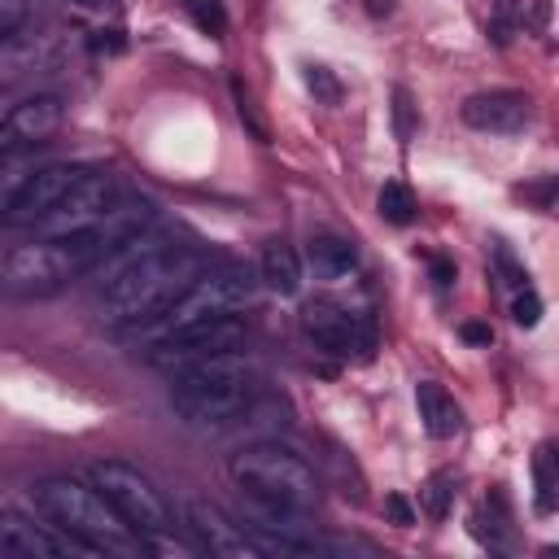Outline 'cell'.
<instances>
[{"label": "cell", "instance_id": "cell-1", "mask_svg": "<svg viewBox=\"0 0 559 559\" xmlns=\"http://www.w3.org/2000/svg\"><path fill=\"white\" fill-rule=\"evenodd\" d=\"M254 385L258 372L249 354L232 350L171 376V407L197 433H228L254 411Z\"/></svg>", "mask_w": 559, "mask_h": 559}, {"label": "cell", "instance_id": "cell-2", "mask_svg": "<svg viewBox=\"0 0 559 559\" xmlns=\"http://www.w3.org/2000/svg\"><path fill=\"white\" fill-rule=\"evenodd\" d=\"M210 267L214 263L201 245L175 241V245L158 249V254L140 258V263H132L127 271H118L110 284H101V311L118 332V328L136 324V319L158 315L166 302H175V297Z\"/></svg>", "mask_w": 559, "mask_h": 559}, {"label": "cell", "instance_id": "cell-3", "mask_svg": "<svg viewBox=\"0 0 559 559\" xmlns=\"http://www.w3.org/2000/svg\"><path fill=\"white\" fill-rule=\"evenodd\" d=\"M31 498L57 529L88 542L97 555H145L149 551L145 538L127 525L123 511L101 494L97 481L83 485L79 477H44L31 490Z\"/></svg>", "mask_w": 559, "mask_h": 559}, {"label": "cell", "instance_id": "cell-4", "mask_svg": "<svg viewBox=\"0 0 559 559\" xmlns=\"http://www.w3.org/2000/svg\"><path fill=\"white\" fill-rule=\"evenodd\" d=\"M258 284H263V276H254L245 263H214L210 271H201V276L188 284L175 302H166L158 315L118 328V337L123 341H145L149 346V341H158V337H166V332H175V328L201 324V319H219V315H236L258 297Z\"/></svg>", "mask_w": 559, "mask_h": 559}, {"label": "cell", "instance_id": "cell-5", "mask_svg": "<svg viewBox=\"0 0 559 559\" xmlns=\"http://www.w3.org/2000/svg\"><path fill=\"white\" fill-rule=\"evenodd\" d=\"M101 263V249L88 232L40 236L31 245H14L0 263V289L9 297H49L70 280L88 276Z\"/></svg>", "mask_w": 559, "mask_h": 559}, {"label": "cell", "instance_id": "cell-6", "mask_svg": "<svg viewBox=\"0 0 559 559\" xmlns=\"http://www.w3.org/2000/svg\"><path fill=\"white\" fill-rule=\"evenodd\" d=\"M228 477L236 485V494L258 498V503L289 507V511L319 507L315 468L297 450L280 446V442H254V446L236 450L228 459Z\"/></svg>", "mask_w": 559, "mask_h": 559}, {"label": "cell", "instance_id": "cell-7", "mask_svg": "<svg viewBox=\"0 0 559 559\" xmlns=\"http://www.w3.org/2000/svg\"><path fill=\"white\" fill-rule=\"evenodd\" d=\"M245 341H249V332H245L241 315L201 319V324L175 328V332H166V337L149 341L145 346V367H153V372H162V376H180V372H188V367H197L206 359L245 350Z\"/></svg>", "mask_w": 559, "mask_h": 559}, {"label": "cell", "instance_id": "cell-8", "mask_svg": "<svg viewBox=\"0 0 559 559\" xmlns=\"http://www.w3.org/2000/svg\"><path fill=\"white\" fill-rule=\"evenodd\" d=\"M92 481H97L101 494L123 511V520L140 533V538L175 529V507L166 503V494L153 485V477H145V472L132 468V463H123V459L92 463Z\"/></svg>", "mask_w": 559, "mask_h": 559}, {"label": "cell", "instance_id": "cell-9", "mask_svg": "<svg viewBox=\"0 0 559 559\" xmlns=\"http://www.w3.org/2000/svg\"><path fill=\"white\" fill-rule=\"evenodd\" d=\"M302 332L315 350L332 354V359H372L376 354V324L346 306L311 302L302 311Z\"/></svg>", "mask_w": 559, "mask_h": 559}, {"label": "cell", "instance_id": "cell-10", "mask_svg": "<svg viewBox=\"0 0 559 559\" xmlns=\"http://www.w3.org/2000/svg\"><path fill=\"white\" fill-rule=\"evenodd\" d=\"M88 171L92 166H66V162L35 166L31 180L0 206V223H5V228H40V223L57 210V201H62Z\"/></svg>", "mask_w": 559, "mask_h": 559}, {"label": "cell", "instance_id": "cell-11", "mask_svg": "<svg viewBox=\"0 0 559 559\" xmlns=\"http://www.w3.org/2000/svg\"><path fill=\"white\" fill-rule=\"evenodd\" d=\"M184 529L193 533V542L201 546V555H214V559H263V542L249 525H236L223 507L214 503H193L184 507Z\"/></svg>", "mask_w": 559, "mask_h": 559}, {"label": "cell", "instance_id": "cell-12", "mask_svg": "<svg viewBox=\"0 0 559 559\" xmlns=\"http://www.w3.org/2000/svg\"><path fill=\"white\" fill-rule=\"evenodd\" d=\"M118 197H123V193H118V180H114L110 171H88L62 201H57V210H53L35 232H40V236H70V232H83V228H92L101 214H110V206H114Z\"/></svg>", "mask_w": 559, "mask_h": 559}, {"label": "cell", "instance_id": "cell-13", "mask_svg": "<svg viewBox=\"0 0 559 559\" xmlns=\"http://www.w3.org/2000/svg\"><path fill=\"white\" fill-rule=\"evenodd\" d=\"M62 123H66V101L57 92H35V97L9 105L5 123H0V153L49 145V136H57Z\"/></svg>", "mask_w": 559, "mask_h": 559}, {"label": "cell", "instance_id": "cell-14", "mask_svg": "<svg viewBox=\"0 0 559 559\" xmlns=\"http://www.w3.org/2000/svg\"><path fill=\"white\" fill-rule=\"evenodd\" d=\"M0 551H5V555H22V559H62V555L101 559L88 542L70 538L66 529H57V525L40 529V525H31L27 516H18V511H5V516H0Z\"/></svg>", "mask_w": 559, "mask_h": 559}, {"label": "cell", "instance_id": "cell-15", "mask_svg": "<svg viewBox=\"0 0 559 559\" xmlns=\"http://www.w3.org/2000/svg\"><path fill=\"white\" fill-rule=\"evenodd\" d=\"M463 123L477 127V132H498V136H511V132H525L529 118H533V105L525 92H477V97L463 101Z\"/></svg>", "mask_w": 559, "mask_h": 559}, {"label": "cell", "instance_id": "cell-16", "mask_svg": "<svg viewBox=\"0 0 559 559\" xmlns=\"http://www.w3.org/2000/svg\"><path fill=\"white\" fill-rule=\"evenodd\" d=\"M57 66V44L53 35H14L0 44V83L14 88L22 75H40Z\"/></svg>", "mask_w": 559, "mask_h": 559}, {"label": "cell", "instance_id": "cell-17", "mask_svg": "<svg viewBox=\"0 0 559 559\" xmlns=\"http://www.w3.org/2000/svg\"><path fill=\"white\" fill-rule=\"evenodd\" d=\"M180 241V232L175 228H162V223H149L145 232H136V236H127L123 245H114L110 254L101 258L97 267H92V276H97V284H110L118 271H127L132 263H140V258H149V254H158V249L166 245H175Z\"/></svg>", "mask_w": 559, "mask_h": 559}, {"label": "cell", "instance_id": "cell-18", "mask_svg": "<svg viewBox=\"0 0 559 559\" xmlns=\"http://www.w3.org/2000/svg\"><path fill=\"white\" fill-rule=\"evenodd\" d=\"M306 263H311L315 280L341 284L359 271V249H354L346 236H311V241H306Z\"/></svg>", "mask_w": 559, "mask_h": 559}, {"label": "cell", "instance_id": "cell-19", "mask_svg": "<svg viewBox=\"0 0 559 559\" xmlns=\"http://www.w3.org/2000/svg\"><path fill=\"white\" fill-rule=\"evenodd\" d=\"M415 407H420V420L428 428V437H437V442H446V437H455L463 428L459 402L450 398L437 380H420V385H415Z\"/></svg>", "mask_w": 559, "mask_h": 559}, {"label": "cell", "instance_id": "cell-20", "mask_svg": "<svg viewBox=\"0 0 559 559\" xmlns=\"http://www.w3.org/2000/svg\"><path fill=\"white\" fill-rule=\"evenodd\" d=\"M472 538H477L481 546H490V551H498V555H516L520 551L516 525H511V516H507V498L503 494H494L490 503L472 516Z\"/></svg>", "mask_w": 559, "mask_h": 559}, {"label": "cell", "instance_id": "cell-21", "mask_svg": "<svg viewBox=\"0 0 559 559\" xmlns=\"http://www.w3.org/2000/svg\"><path fill=\"white\" fill-rule=\"evenodd\" d=\"M263 284L271 293H280V297H297V289H302V258H297V249L293 245H284V241H267L263 249Z\"/></svg>", "mask_w": 559, "mask_h": 559}, {"label": "cell", "instance_id": "cell-22", "mask_svg": "<svg viewBox=\"0 0 559 559\" xmlns=\"http://www.w3.org/2000/svg\"><path fill=\"white\" fill-rule=\"evenodd\" d=\"M533 507L542 516L559 511V442H542L538 455H533Z\"/></svg>", "mask_w": 559, "mask_h": 559}, {"label": "cell", "instance_id": "cell-23", "mask_svg": "<svg viewBox=\"0 0 559 559\" xmlns=\"http://www.w3.org/2000/svg\"><path fill=\"white\" fill-rule=\"evenodd\" d=\"M376 210L385 223H394V228H407V223H415V193L402 180H389L385 188H380L376 197Z\"/></svg>", "mask_w": 559, "mask_h": 559}, {"label": "cell", "instance_id": "cell-24", "mask_svg": "<svg viewBox=\"0 0 559 559\" xmlns=\"http://www.w3.org/2000/svg\"><path fill=\"white\" fill-rule=\"evenodd\" d=\"M450 498H455V477L450 472H433L420 490V503H424V516L428 520H446L450 516Z\"/></svg>", "mask_w": 559, "mask_h": 559}, {"label": "cell", "instance_id": "cell-25", "mask_svg": "<svg viewBox=\"0 0 559 559\" xmlns=\"http://www.w3.org/2000/svg\"><path fill=\"white\" fill-rule=\"evenodd\" d=\"M520 0H494V18H490V35H494V44L498 49H507L511 44V35H516L520 27Z\"/></svg>", "mask_w": 559, "mask_h": 559}, {"label": "cell", "instance_id": "cell-26", "mask_svg": "<svg viewBox=\"0 0 559 559\" xmlns=\"http://www.w3.org/2000/svg\"><path fill=\"white\" fill-rule=\"evenodd\" d=\"M188 14H193L197 31L206 35H223L228 31V9H223V0H184Z\"/></svg>", "mask_w": 559, "mask_h": 559}, {"label": "cell", "instance_id": "cell-27", "mask_svg": "<svg viewBox=\"0 0 559 559\" xmlns=\"http://www.w3.org/2000/svg\"><path fill=\"white\" fill-rule=\"evenodd\" d=\"M232 97H236V114H241V123L249 127V136H254V140H263V145H267L271 132H267V123H263V118H258L254 97L245 92V83H241V79H232Z\"/></svg>", "mask_w": 559, "mask_h": 559}, {"label": "cell", "instance_id": "cell-28", "mask_svg": "<svg viewBox=\"0 0 559 559\" xmlns=\"http://www.w3.org/2000/svg\"><path fill=\"white\" fill-rule=\"evenodd\" d=\"M494 271H498V276H503V284H511L516 293L529 289V271L516 263V254H511L503 241H494Z\"/></svg>", "mask_w": 559, "mask_h": 559}, {"label": "cell", "instance_id": "cell-29", "mask_svg": "<svg viewBox=\"0 0 559 559\" xmlns=\"http://www.w3.org/2000/svg\"><path fill=\"white\" fill-rule=\"evenodd\" d=\"M302 79H306V88L315 92V101H324V105H337V101H341V83H337V75H332V70H324V66H306Z\"/></svg>", "mask_w": 559, "mask_h": 559}, {"label": "cell", "instance_id": "cell-30", "mask_svg": "<svg viewBox=\"0 0 559 559\" xmlns=\"http://www.w3.org/2000/svg\"><path fill=\"white\" fill-rule=\"evenodd\" d=\"M27 18H31V0H0V44L22 35Z\"/></svg>", "mask_w": 559, "mask_h": 559}, {"label": "cell", "instance_id": "cell-31", "mask_svg": "<svg viewBox=\"0 0 559 559\" xmlns=\"http://www.w3.org/2000/svg\"><path fill=\"white\" fill-rule=\"evenodd\" d=\"M415 101H411V92L407 88H394V132L402 145H411V136H415Z\"/></svg>", "mask_w": 559, "mask_h": 559}, {"label": "cell", "instance_id": "cell-32", "mask_svg": "<svg viewBox=\"0 0 559 559\" xmlns=\"http://www.w3.org/2000/svg\"><path fill=\"white\" fill-rule=\"evenodd\" d=\"M511 319H516L520 328H538L542 319V297L533 289H520L516 297H511Z\"/></svg>", "mask_w": 559, "mask_h": 559}, {"label": "cell", "instance_id": "cell-33", "mask_svg": "<svg viewBox=\"0 0 559 559\" xmlns=\"http://www.w3.org/2000/svg\"><path fill=\"white\" fill-rule=\"evenodd\" d=\"M516 197L533 201V206H538V210H551V206H555V197H559V175H546V180L520 184V188H516Z\"/></svg>", "mask_w": 559, "mask_h": 559}, {"label": "cell", "instance_id": "cell-34", "mask_svg": "<svg viewBox=\"0 0 559 559\" xmlns=\"http://www.w3.org/2000/svg\"><path fill=\"white\" fill-rule=\"evenodd\" d=\"M385 516L394 520L398 529H411V525H415V507H411L402 494H385Z\"/></svg>", "mask_w": 559, "mask_h": 559}, {"label": "cell", "instance_id": "cell-35", "mask_svg": "<svg viewBox=\"0 0 559 559\" xmlns=\"http://www.w3.org/2000/svg\"><path fill=\"white\" fill-rule=\"evenodd\" d=\"M459 337L468 341V346H490L494 332H490V324H477V319H472V324H463V328H459Z\"/></svg>", "mask_w": 559, "mask_h": 559}, {"label": "cell", "instance_id": "cell-36", "mask_svg": "<svg viewBox=\"0 0 559 559\" xmlns=\"http://www.w3.org/2000/svg\"><path fill=\"white\" fill-rule=\"evenodd\" d=\"M433 280H437V289H450V284H455V263H450V258H433Z\"/></svg>", "mask_w": 559, "mask_h": 559}, {"label": "cell", "instance_id": "cell-37", "mask_svg": "<svg viewBox=\"0 0 559 559\" xmlns=\"http://www.w3.org/2000/svg\"><path fill=\"white\" fill-rule=\"evenodd\" d=\"M92 49H105V53H118V49H123V35H118V31H97V40H92Z\"/></svg>", "mask_w": 559, "mask_h": 559}, {"label": "cell", "instance_id": "cell-38", "mask_svg": "<svg viewBox=\"0 0 559 559\" xmlns=\"http://www.w3.org/2000/svg\"><path fill=\"white\" fill-rule=\"evenodd\" d=\"M389 9H394V0H367V14H376V18H385Z\"/></svg>", "mask_w": 559, "mask_h": 559}, {"label": "cell", "instance_id": "cell-39", "mask_svg": "<svg viewBox=\"0 0 559 559\" xmlns=\"http://www.w3.org/2000/svg\"><path fill=\"white\" fill-rule=\"evenodd\" d=\"M75 5H88L92 9V5H101V0H75Z\"/></svg>", "mask_w": 559, "mask_h": 559}]
</instances>
